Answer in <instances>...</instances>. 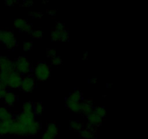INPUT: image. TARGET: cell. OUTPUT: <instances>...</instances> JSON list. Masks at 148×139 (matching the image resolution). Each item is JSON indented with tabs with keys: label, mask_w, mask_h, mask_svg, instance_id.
<instances>
[{
	"label": "cell",
	"mask_w": 148,
	"mask_h": 139,
	"mask_svg": "<svg viewBox=\"0 0 148 139\" xmlns=\"http://www.w3.org/2000/svg\"><path fill=\"white\" fill-rule=\"evenodd\" d=\"M14 70L21 75H27L31 71V64L25 56H20L13 62Z\"/></svg>",
	"instance_id": "obj_1"
},
{
	"label": "cell",
	"mask_w": 148,
	"mask_h": 139,
	"mask_svg": "<svg viewBox=\"0 0 148 139\" xmlns=\"http://www.w3.org/2000/svg\"><path fill=\"white\" fill-rule=\"evenodd\" d=\"M0 42L8 50H12L17 46V41L14 39V33L11 30H0Z\"/></svg>",
	"instance_id": "obj_2"
},
{
	"label": "cell",
	"mask_w": 148,
	"mask_h": 139,
	"mask_svg": "<svg viewBox=\"0 0 148 139\" xmlns=\"http://www.w3.org/2000/svg\"><path fill=\"white\" fill-rule=\"evenodd\" d=\"M34 75L39 81H45L51 76V70L46 62H39L34 68Z\"/></svg>",
	"instance_id": "obj_3"
},
{
	"label": "cell",
	"mask_w": 148,
	"mask_h": 139,
	"mask_svg": "<svg viewBox=\"0 0 148 139\" xmlns=\"http://www.w3.org/2000/svg\"><path fill=\"white\" fill-rule=\"evenodd\" d=\"M10 133L17 136H25V124H23L17 119H14L10 124Z\"/></svg>",
	"instance_id": "obj_4"
},
{
	"label": "cell",
	"mask_w": 148,
	"mask_h": 139,
	"mask_svg": "<svg viewBox=\"0 0 148 139\" xmlns=\"http://www.w3.org/2000/svg\"><path fill=\"white\" fill-rule=\"evenodd\" d=\"M23 77L21 74L16 71H12L10 73L8 81V86L12 88H18L20 87Z\"/></svg>",
	"instance_id": "obj_5"
},
{
	"label": "cell",
	"mask_w": 148,
	"mask_h": 139,
	"mask_svg": "<svg viewBox=\"0 0 148 139\" xmlns=\"http://www.w3.org/2000/svg\"><path fill=\"white\" fill-rule=\"evenodd\" d=\"M35 87H36V81H35L34 78L30 75H27V76L23 78V81H22L20 88L24 92H30L34 89Z\"/></svg>",
	"instance_id": "obj_6"
},
{
	"label": "cell",
	"mask_w": 148,
	"mask_h": 139,
	"mask_svg": "<svg viewBox=\"0 0 148 139\" xmlns=\"http://www.w3.org/2000/svg\"><path fill=\"white\" fill-rule=\"evenodd\" d=\"M41 128L40 122L36 120L25 125V136H35L40 131Z\"/></svg>",
	"instance_id": "obj_7"
},
{
	"label": "cell",
	"mask_w": 148,
	"mask_h": 139,
	"mask_svg": "<svg viewBox=\"0 0 148 139\" xmlns=\"http://www.w3.org/2000/svg\"><path fill=\"white\" fill-rule=\"evenodd\" d=\"M14 27L20 31L25 32V33H30L32 32V26L30 23H27V20L24 19L19 18L14 20Z\"/></svg>",
	"instance_id": "obj_8"
},
{
	"label": "cell",
	"mask_w": 148,
	"mask_h": 139,
	"mask_svg": "<svg viewBox=\"0 0 148 139\" xmlns=\"http://www.w3.org/2000/svg\"><path fill=\"white\" fill-rule=\"evenodd\" d=\"M0 70L1 71L11 72L14 71V65L13 62L7 56H1L0 57Z\"/></svg>",
	"instance_id": "obj_9"
},
{
	"label": "cell",
	"mask_w": 148,
	"mask_h": 139,
	"mask_svg": "<svg viewBox=\"0 0 148 139\" xmlns=\"http://www.w3.org/2000/svg\"><path fill=\"white\" fill-rule=\"evenodd\" d=\"M103 119L97 115L95 112L91 113L88 116V127L89 128H95L102 123Z\"/></svg>",
	"instance_id": "obj_10"
},
{
	"label": "cell",
	"mask_w": 148,
	"mask_h": 139,
	"mask_svg": "<svg viewBox=\"0 0 148 139\" xmlns=\"http://www.w3.org/2000/svg\"><path fill=\"white\" fill-rule=\"evenodd\" d=\"M17 120L23 122V124L27 125L28 123L31 122L36 120V114L34 112H30V113H24L22 112L19 114L16 117Z\"/></svg>",
	"instance_id": "obj_11"
},
{
	"label": "cell",
	"mask_w": 148,
	"mask_h": 139,
	"mask_svg": "<svg viewBox=\"0 0 148 139\" xmlns=\"http://www.w3.org/2000/svg\"><path fill=\"white\" fill-rule=\"evenodd\" d=\"M14 118L12 113L7 108L0 107V122H12Z\"/></svg>",
	"instance_id": "obj_12"
},
{
	"label": "cell",
	"mask_w": 148,
	"mask_h": 139,
	"mask_svg": "<svg viewBox=\"0 0 148 139\" xmlns=\"http://www.w3.org/2000/svg\"><path fill=\"white\" fill-rule=\"evenodd\" d=\"M93 102L91 99L86 100L84 102L81 103V111L85 115L88 116L93 112V107H92Z\"/></svg>",
	"instance_id": "obj_13"
},
{
	"label": "cell",
	"mask_w": 148,
	"mask_h": 139,
	"mask_svg": "<svg viewBox=\"0 0 148 139\" xmlns=\"http://www.w3.org/2000/svg\"><path fill=\"white\" fill-rule=\"evenodd\" d=\"M79 135L82 138L85 139H92L96 136V131L95 128H89L87 127L86 129L82 130L79 132Z\"/></svg>",
	"instance_id": "obj_14"
},
{
	"label": "cell",
	"mask_w": 148,
	"mask_h": 139,
	"mask_svg": "<svg viewBox=\"0 0 148 139\" xmlns=\"http://www.w3.org/2000/svg\"><path fill=\"white\" fill-rule=\"evenodd\" d=\"M82 99V93L79 91H74V93H72L70 96L67 98L66 101H72V102H81Z\"/></svg>",
	"instance_id": "obj_15"
},
{
	"label": "cell",
	"mask_w": 148,
	"mask_h": 139,
	"mask_svg": "<svg viewBox=\"0 0 148 139\" xmlns=\"http://www.w3.org/2000/svg\"><path fill=\"white\" fill-rule=\"evenodd\" d=\"M4 100L6 104L9 106H12L17 101V97L14 94L10 92H7L6 95L4 96Z\"/></svg>",
	"instance_id": "obj_16"
},
{
	"label": "cell",
	"mask_w": 148,
	"mask_h": 139,
	"mask_svg": "<svg viewBox=\"0 0 148 139\" xmlns=\"http://www.w3.org/2000/svg\"><path fill=\"white\" fill-rule=\"evenodd\" d=\"M46 132L50 134L51 136L56 137L58 135V133H59V128H58V126L55 123L51 122L47 125V128H46Z\"/></svg>",
	"instance_id": "obj_17"
},
{
	"label": "cell",
	"mask_w": 148,
	"mask_h": 139,
	"mask_svg": "<svg viewBox=\"0 0 148 139\" xmlns=\"http://www.w3.org/2000/svg\"><path fill=\"white\" fill-rule=\"evenodd\" d=\"M66 104L68 108L73 112L77 113L81 111V102H72L66 101Z\"/></svg>",
	"instance_id": "obj_18"
},
{
	"label": "cell",
	"mask_w": 148,
	"mask_h": 139,
	"mask_svg": "<svg viewBox=\"0 0 148 139\" xmlns=\"http://www.w3.org/2000/svg\"><path fill=\"white\" fill-rule=\"evenodd\" d=\"M10 72L5 71H0V83L4 85L5 88L8 87L9 76Z\"/></svg>",
	"instance_id": "obj_19"
},
{
	"label": "cell",
	"mask_w": 148,
	"mask_h": 139,
	"mask_svg": "<svg viewBox=\"0 0 148 139\" xmlns=\"http://www.w3.org/2000/svg\"><path fill=\"white\" fill-rule=\"evenodd\" d=\"M12 122H0V136H4L10 133V124Z\"/></svg>",
	"instance_id": "obj_20"
},
{
	"label": "cell",
	"mask_w": 148,
	"mask_h": 139,
	"mask_svg": "<svg viewBox=\"0 0 148 139\" xmlns=\"http://www.w3.org/2000/svg\"><path fill=\"white\" fill-rule=\"evenodd\" d=\"M70 128L75 131L80 132L81 130H83V124L80 121H77V120L71 121Z\"/></svg>",
	"instance_id": "obj_21"
},
{
	"label": "cell",
	"mask_w": 148,
	"mask_h": 139,
	"mask_svg": "<svg viewBox=\"0 0 148 139\" xmlns=\"http://www.w3.org/2000/svg\"><path fill=\"white\" fill-rule=\"evenodd\" d=\"M33 105L30 101H26L23 105V112L30 113L33 112Z\"/></svg>",
	"instance_id": "obj_22"
},
{
	"label": "cell",
	"mask_w": 148,
	"mask_h": 139,
	"mask_svg": "<svg viewBox=\"0 0 148 139\" xmlns=\"http://www.w3.org/2000/svg\"><path fill=\"white\" fill-rule=\"evenodd\" d=\"M93 111L97 114V115L99 116L101 118H103V117H106V109L104 107H97L95 108H94Z\"/></svg>",
	"instance_id": "obj_23"
},
{
	"label": "cell",
	"mask_w": 148,
	"mask_h": 139,
	"mask_svg": "<svg viewBox=\"0 0 148 139\" xmlns=\"http://www.w3.org/2000/svg\"><path fill=\"white\" fill-rule=\"evenodd\" d=\"M61 36H62V32L58 31V30H56L52 31L51 34L53 41H60Z\"/></svg>",
	"instance_id": "obj_24"
},
{
	"label": "cell",
	"mask_w": 148,
	"mask_h": 139,
	"mask_svg": "<svg viewBox=\"0 0 148 139\" xmlns=\"http://www.w3.org/2000/svg\"><path fill=\"white\" fill-rule=\"evenodd\" d=\"M34 111L36 114H40L43 111V107L40 102H36L34 105Z\"/></svg>",
	"instance_id": "obj_25"
},
{
	"label": "cell",
	"mask_w": 148,
	"mask_h": 139,
	"mask_svg": "<svg viewBox=\"0 0 148 139\" xmlns=\"http://www.w3.org/2000/svg\"><path fill=\"white\" fill-rule=\"evenodd\" d=\"M69 40V33L68 30H64L62 32V36H61V41H68Z\"/></svg>",
	"instance_id": "obj_26"
},
{
	"label": "cell",
	"mask_w": 148,
	"mask_h": 139,
	"mask_svg": "<svg viewBox=\"0 0 148 139\" xmlns=\"http://www.w3.org/2000/svg\"><path fill=\"white\" fill-rule=\"evenodd\" d=\"M31 37L34 38V39H41L43 37V33L42 31H40V30H36L34 31L31 32Z\"/></svg>",
	"instance_id": "obj_27"
},
{
	"label": "cell",
	"mask_w": 148,
	"mask_h": 139,
	"mask_svg": "<svg viewBox=\"0 0 148 139\" xmlns=\"http://www.w3.org/2000/svg\"><path fill=\"white\" fill-rule=\"evenodd\" d=\"M52 64L54 65H60L62 64V60L59 56H54V57L52 58Z\"/></svg>",
	"instance_id": "obj_28"
},
{
	"label": "cell",
	"mask_w": 148,
	"mask_h": 139,
	"mask_svg": "<svg viewBox=\"0 0 148 139\" xmlns=\"http://www.w3.org/2000/svg\"><path fill=\"white\" fill-rule=\"evenodd\" d=\"M7 94V89L3 85L0 83V99L4 98V96Z\"/></svg>",
	"instance_id": "obj_29"
},
{
	"label": "cell",
	"mask_w": 148,
	"mask_h": 139,
	"mask_svg": "<svg viewBox=\"0 0 148 139\" xmlns=\"http://www.w3.org/2000/svg\"><path fill=\"white\" fill-rule=\"evenodd\" d=\"M33 48V43L32 42H25L23 45V50L30 51Z\"/></svg>",
	"instance_id": "obj_30"
},
{
	"label": "cell",
	"mask_w": 148,
	"mask_h": 139,
	"mask_svg": "<svg viewBox=\"0 0 148 139\" xmlns=\"http://www.w3.org/2000/svg\"><path fill=\"white\" fill-rule=\"evenodd\" d=\"M47 54L50 57H54V56H56V51L53 49H49L47 50Z\"/></svg>",
	"instance_id": "obj_31"
},
{
	"label": "cell",
	"mask_w": 148,
	"mask_h": 139,
	"mask_svg": "<svg viewBox=\"0 0 148 139\" xmlns=\"http://www.w3.org/2000/svg\"><path fill=\"white\" fill-rule=\"evenodd\" d=\"M55 30H58V31L62 32L64 30H65L64 25V24H62V23H57V24H56V29H55Z\"/></svg>",
	"instance_id": "obj_32"
},
{
	"label": "cell",
	"mask_w": 148,
	"mask_h": 139,
	"mask_svg": "<svg viewBox=\"0 0 148 139\" xmlns=\"http://www.w3.org/2000/svg\"><path fill=\"white\" fill-rule=\"evenodd\" d=\"M42 139H55V137L51 136L50 134H49L48 133L45 132L42 135Z\"/></svg>",
	"instance_id": "obj_33"
},
{
	"label": "cell",
	"mask_w": 148,
	"mask_h": 139,
	"mask_svg": "<svg viewBox=\"0 0 148 139\" xmlns=\"http://www.w3.org/2000/svg\"><path fill=\"white\" fill-rule=\"evenodd\" d=\"M30 15L34 17V18H41L42 17V14L40 12H33L30 14Z\"/></svg>",
	"instance_id": "obj_34"
},
{
	"label": "cell",
	"mask_w": 148,
	"mask_h": 139,
	"mask_svg": "<svg viewBox=\"0 0 148 139\" xmlns=\"http://www.w3.org/2000/svg\"><path fill=\"white\" fill-rule=\"evenodd\" d=\"M17 1H12V0H7V1H5L6 5H7V6H12L14 4H17Z\"/></svg>",
	"instance_id": "obj_35"
},
{
	"label": "cell",
	"mask_w": 148,
	"mask_h": 139,
	"mask_svg": "<svg viewBox=\"0 0 148 139\" xmlns=\"http://www.w3.org/2000/svg\"><path fill=\"white\" fill-rule=\"evenodd\" d=\"M32 4H33V2H32V1H25L24 4H23V6H24V7H30Z\"/></svg>",
	"instance_id": "obj_36"
},
{
	"label": "cell",
	"mask_w": 148,
	"mask_h": 139,
	"mask_svg": "<svg viewBox=\"0 0 148 139\" xmlns=\"http://www.w3.org/2000/svg\"><path fill=\"white\" fill-rule=\"evenodd\" d=\"M56 11L54 10H48V13L50 14L51 16H54L56 14Z\"/></svg>",
	"instance_id": "obj_37"
},
{
	"label": "cell",
	"mask_w": 148,
	"mask_h": 139,
	"mask_svg": "<svg viewBox=\"0 0 148 139\" xmlns=\"http://www.w3.org/2000/svg\"><path fill=\"white\" fill-rule=\"evenodd\" d=\"M90 83H98V79L95 78H92V79L90 80Z\"/></svg>",
	"instance_id": "obj_38"
},
{
	"label": "cell",
	"mask_w": 148,
	"mask_h": 139,
	"mask_svg": "<svg viewBox=\"0 0 148 139\" xmlns=\"http://www.w3.org/2000/svg\"><path fill=\"white\" fill-rule=\"evenodd\" d=\"M83 59H88V52H85V54H84Z\"/></svg>",
	"instance_id": "obj_39"
},
{
	"label": "cell",
	"mask_w": 148,
	"mask_h": 139,
	"mask_svg": "<svg viewBox=\"0 0 148 139\" xmlns=\"http://www.w3.org/2000/svg\"><path fill=\"white\" fill-rule=\"evenodd\" d=\"M0 57H1V56H0Z\"/></svg>",
	"instance_id": "obj_40"
},
{
	"label": "cell",
	"mask_w": 148,
	"mask_h": 139,
	"mask_svg": "<svg viewBox=\"0 0 148 139\" xmlns=\"http://www.w3.org/2000/svg\"><path fill=\"white\" fill-rule=\"evenodd\" d=\"M20 139H21V138H20Z\"/></svg>",
	"instance_id": "obj_41"
}]
</instances>
